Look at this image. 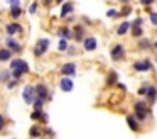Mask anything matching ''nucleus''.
I'll list each match as a JSON object with an SVG mask.
<instances>
[{"instance_id":"ddd939ff","label":"nucleus","mask_w":157,"mask_h":139,"mask_svg":"<svg viewBox=\"0 0 157 139\" xmlns=\"http://www.w3.org/2000/svg\"><path fill=\"white\" fill-rule=\"evenodd\" d=\"M73 10H75V5H73V2H66V3H63L59 15H61V17H68L69 14L73 12Z\"/></svg>"},{"instance_id":"6e6552de","label":"nucleus","mask_w":157,"mask_h":139,"mask_svg":"<svg viewBox=\"0 0 157 139\" xmlns=\"http://www.w3.org/2000/svg\"><path fill=\"white\" fill-rule=\"evenodd\" d=\"M59 87H61L63 92H71L73 88H75V83H73V80L69 76H64V78H61V81H59Z\"/></svg>"},{"instance_id":"2f4dec72","label":"nucleus","mask_w":157,"mask_h":139,"mask_svg":"<svg viewBox=\"0 0 157 139\" xmlns=\"http://www.w3.org/2000/svg\"><path fill=\"white\" fill-rule=\"evenodd\" d=\"M12 7H21V0H7Z\"/></svg>"},{"instance_id":"4c0bfd02","label":"nucleus","mask_w":157,"mask_h":139,"mask_svg":"<svg viewBox=\"0 0 157 139\" xmlns=\"http://www.w3.org/2000/svg\"><path fill=\"white\" fill-rule=\"evenodd\" d=\"M44 134H48V136H54V131H52V129H48V131H46Z\"/></svg>"},{"instance_id":"ea45409f","label":"nucleus","mask_w":157,"mask_h":139,"mask_svg":"<svg viewBox=\"0 0 157 139\" xmlns=\"http://www.w3.org/2000/svg\"><path fill=\"white\" fill-rule=\"evenodd\" d=\"M44 3H48V5H49V3H51V0H44Z\"/></svg>"},{"instance_id":"473e14b6","label":"nucleus","mask_w":157,"mask_h":139,"mask_svg":"<svg viewBox=\"0 0 157 139\" xmlns=\"http://www.w3.org/2000/svg\"><path fill=\"white\" fill-rule=\"evenodd\" d=\"M150 20H152V24L157 26V14H150Z\"/></svg>"},{"instance_id":"2eb2a0df","label":"nucleus","mask_w":157,"mask_h":139,"mask_svg":"<svg viewBox=\"0 0 157 139\" xmlns=\"http://www.w3.org/2000/svg\"><path fill=\"white\" fill-rule=\"evenodd\" d=\"M137 121H139V119H137L135 115H128V117H127V124H128V127L132 129V131H139L140 125Z\"/></svg>"},{"instance_id":"c9c22d12","label":"nucleus","mask_w":157,"mask_h":139,"mask_svg":"<svg viewBox=\"0 0 157 139\" xmlns=\"http://www.w3.org/2000/svg\"><path fill=\"white\" fill-rule=\"evenodd\" d=\"M139 93H140V95H147V87H142V88L139 90Z\"/></svg>"},{"instance_id":"1a4fd4ad","label":"nucleus","mask_w":157,"mask_h":139,"mask_svg":"<svg viewBox=\"0 0 157 139\" xmlns=\"http://www.w3.org/2000/svg\"><path fill=\"white\" fill-rule=\"evenodd\" d=\"M150 68H152V63H150L149 59L135 61V63H133V70H135V71H147V70H150Z\"/></svg>"},{"instance_id":"e433bc0d","label":"nucleus","mask_w":157,"mask_h":139,"mask_svg":"<svg viewBox=\"0 0 157 139\" xmlns=\"http://www.w3.org/2000/svg\"><path fill=\"white\" fill-rule=\"evenodd\" d=\"M4 124H5V119L2 117V115H0V131H2V129H4Z\"/></svg>"},{"instance_id":"37998d69","label":"nucleus","mask_w":157,"mask_h":139,"mask_svg":"<svg viewBox=\"0 0 157 139\" xmlns=\"http://www.w3.org/2000/svg\"><path fill=\"white\" fill-rule=\"evenodd\" d=\"M58 2H63V0H58Z\"/></svg>"},{"instance_id":"b1692460","label":"nucleus","mask_w":157,"mask_h":139,"mask_svg":"<svg viewBox=\"0 0 157 139\" xmlns=\"http://www.w3.org/2000/svg\"><path fill=\"white\" fill-rule=\"evenodd\" d=\"M41 134H42V131L37 127V125H32V127H31V136H32V137H39Z\"/></svg>"},{"instance_id":"6ab92c4d","label":"nucleus","mask_w":157,"mask_h":139,"mask_svg":"<svg viewBox=\"0 0 157 139\" xmlns=\"http://www.w3.org/2000/svg\"><path fill=\"white\" fill-rule=\"evenodd\" d=\"M58 36H59V39H71L73 32L68 29V27H61V29L58 31Z\"/></svg>"},{"instance_id":"5701e85b","label":"nucleus","mask_w":157,"mask_h":139,"mask_svg":"<svg viewBox=\"0 0 157 139\" xmlns=\"http://www.w3.org/2000/svg\"><path fill=\"white\" fill-rule=\"evenodd\" d=\"M42 105H44V100L37 97L34 100V104H32V107H34V110H42Z\"/></svg>"},{"instance_id":"f03ea898","label":"nucleus","mask_w":157,"mask_h":139,"mask_svg":"<svg viewBox=\"0 0 157 139\" xmlns=\"http://www.w3.org/2000/svg\"><path fill=\"white\" fill-rule=\"evenodd\" d=\"M22 97H24V102L27 105H32L34 104V100L37 98V93H36V87H32V85H27V87L24 88V93H22Z\"/></svg>"},{"instance_id":"4468645a","label":"nucleus","mask_w":157,"mask_h":139,"mask_svg":"<svg viewBox=\"0 0 157 139\" xmlns=\"http://www.w3.org/2000/svg\"><path fill=\"white\" fill-rule=\"evenodd\" d=\"M85 29H83V26H75V29H73V39L75 41H81L85 39Z\"/></svg>"},{"instance_id":"a878e982","label":"nucleus","mask_w":157,"mask_h":139,"mask_svg":"<svg viewBox=\"0 0 157 139\" xmlns=\"http://www.w3.org/2000/svg\"><path fill=\"white\" fill-rule=\"evenodd\" d=\"M10 71H0V81H9L10 80Z\"/></svg>"},{"instance_id":"a211bd4d","label":"nucleus","mask_w":157,"mask_h":139,"mask_svg":"<svg viewBox=\"0 0 157 139\" xmlns=\"http://www.w3.org/2000/svg\"><path fill=\"white\" fill-rule=\"evenodd\" d=\"M5 29H7V34H9V36H14V34L21 32L22 27L19 26V24H15V22H14V24H9V26L5 27Z\"/></svg>"},{"instance_id":"f704fd0d","label":"nucleus","mask_w":157,"mask_h":139,"mask_svg":"<svg viewBox=\"0 0 157 139\" xmlns=\"http://www.w3.org/2000/svg\"><path fill=\"white\" fill-rule=\"evenodd\" d=\"M15 85H17V80H10V81H9V88H14Z\"/></svg>"},{"instance_id":"cd10ccee","label":"nucleus","mask_w":157,"mask_h":139,"mask_svg":"<svg viewBox=\"0 0 157 139\" xmlns=\"http://www.w3.org/2000/svg\"><path fill=\"white\" fill-rule=\"evenodd\" d=\"M130 12H132V7H130V5H125V7L122 9V12H120V15H128Z\"/></svg>"},{"instance_id":"39448f33","label":"nucleus","mask_w":157,"mask_h":139,"mask_svg":"<svg viewBox=\"0 0 157 139\" xmlns=\"http://www.w3.org/2000/svg\"><path fill=\"white\" fill-rule=\"evenodd\" d=\"M10 70H19V71H22V73H29V66L24 59H12Z\"/></svg>"},{"instance_id":"7c9ffc66","label":"nucleus","mask_w":157,"mask_h":139,"mask_svg":"<svg viewBox=\"0 0 157 139\" xmlns=\"http://www.w3.org/2000/svg\"><path fill=\"white\" fill-rule=\"evenodd\" d=\"M149 46H150V43H149L147 39H142V41H140V47H142V49H145V47H149Z\"/></svg>"},{"instance_id":"20e7f679","label":"nucleus","mask_w":157,"mask_h":139,"mask_svg":"<svg viewBox=\"0 0 157 139\" xmlns=\"http://www.w3.org/2000/svg\"><path fill=\"white\" fill-rule=\"evenodd\" d=\"M123 56H125V47H123L122 44H117V46L112 47V59L113 61L123 59Z\"/></svg>"},{"instance_id":"aec40b11","label":"nucleus","mask_w":157,"mask_h":139,"mask_svg":"<svg viewBox=\"0 0 157 139\" xmlns=\"http://www.w3.org/2000/svg\"><path fill=\"white\" fill-rule=\"evenodd\" d=\"M12 53L14 51L9 49V47H5V49H0V61H9L12 58Z\"/></svg>"},{"instance_id":"c756f323","label":"nucleus","mask_w":157,"mask_h":139,"mask_svg":"<svg viewBox=\"0 0 157 139\" xmlns=\"http://www.w3.org/2000/svg\"><path fill=\"white\" fill-rule=\"evenodd\" d=\"M36 10H37V3L32 2L31 5H29V14H36Z\"/></svg>"},{"instance_id":"7ed1b4c3","label":"nucleus","mask_w":157,"mask_h":139,"mask_svg":"<svg viewBox=\"0 0 157 139\" xmlns=\"http://www.w3.org/2000/svg\"><path fill=\"white\" fill-rule=\"evenodd\" d=\"M49 39H46V37H42V39H39L37 41V44H36V47H34V54L37 58H41L42 54L46 53V51H48V47H49Z\"/></svg>"},{"instance_id":"412c9836","label":"nucleus","mask_w":157,"mask_h":139,"mask_svg":"<svg viewBox=\"0 0 157 139\" xmlns=\"http://www.w3.org/2000/svg\"><path fill=\"white\" fill-rule=\"evenodd\" d=\"M147 98L150 102H154L157 98V88L155 87H147Z\"/></svg>"},{"instance_id":"f8f14e48","label":"nucleus","mask_w":157,"mask_h":139,"mask_svg":"<svg viewBox=\"0 0 157 139\" xmlns=\"http://www.w3.org/2000/svg\"><path fill=\"white\" fill-rule=\"evenodd\" d=\"M83 46H85L86 51H95L96 49V39L95 37H85V41H83Z\"/></svg>"},{"instance_id":"79ce46f5","label":"nucleus","mask_w":157,"mask_h":139,"mask_svg":"<svg viewBox=\"0 0 157 139\" xmlns=\"http://www.w3.org/2000/svg\"><path fill=\"white\" fill-rule=\"evenodd\" d=\"M120 2H127V0H120Z\"/></svg>"},{"instance_id":"58836bf2","label":"nucleus","mask_w":157,"mask_h":139,"mask_svg":"<svg viewBox=\"0 0 157 139\" xmlns=\"http://www.w3.org/2000/svg\"><path fill=\"white\" fill-rule=\"evenodd\" d=\"M75 53H76L75 47H68V54H75Z\"/></svg>"},{"instance_id":"c85d7f7f","label":"nucleus","mask_w":157,"mask_h":139,"mask_svg":"<svg viewBox=\"0 0 157 139\" xmlns=\"http://www.w3.org/2000/svg\"><path fill=\"white\" fill-rule=\"evenodd\" d=\"M117 15H120V12L115 9H110L108 12H106V17H117Z\"/></svg>"},{"instance_id":"4be33fe9","label":"nucleus","mask_w":157,"mask_h":139,"mask_svg":"<svg viewBox=\"0 0 157 139\" xmlns=\"http://www.w3.org/2000/svg\"><path fill=\"white\" fill-rule=\"evenodd\" d=\"M21 15H22V9H21V7H12V10H10V17H12V19H19Z\"/></svg>"},{"instance_id":"393cba45","label":"nucleus","mask_w":157,"mask_h":139,"mask_svg":"<svg viewBox=\"0 0 157 139\" xmlns=\"http://www.w3.org/2000/svg\"><path fill=\"white\" fill-rule=\"evenodd\" d=\"M58 49H61V51H68V39H59V43H58Z\"/></svg>"},{"instance_id":"9d476101","label":"nucleus","mask_w":157,"mask_h":139,"mask_svg":"<svg viewBox=\"0 0 157 139\" xmlns=\"http://www.w3.org/2000/svg\"><path fill=\"white\" fill-rule=\"evenodd\" d=\"M61 73L64 75V76H73V75L76 73V64L73 63H66L61 66Z\"/></svg>"},{"instance_id":"f3484780","label":"nucleus","mask_w":157,"mask_h":139,"mask_svg":"<svg viewBox=\"0 0 157 139\" xmlns=\"http://www.w3.org/2000/svg\"><path fill=\"white\" fill-rule=\"evenodd\" d=\"M32 117V121H39V119H41V122H48V114H44V112L42 110H34V114L31 115Z\"/></svg>"},{"instance_id":"72a5a7b5","label":"nucleus","mask_w":157,"mask_h":139,"mask_svg":"<svg viewBox=\"0 0 157 139\" xmlns=\"http://www.w3.org/2000/svg\"><path fill=\"white\" fill-rule=\"evenodd\" d=\"M140 3H142V5H150V3H154V0H140Z\"/></svg>"},{"instance_id":"dca6fc26","label":"nucleus","mask_w":157,"mask_h":139,"mask_svg":"<svg viewBox=\"0 0 157 139\" xmlns=\"http://www.w3.org/2000/svg\"><path fill=\"white\" fill-rule=\"evenodd\" d=\"M130 29H132V24L130 22H122L118 26V29H117V34H118V36H123V34H127Z\"/></svg>"},{"instance_id":"9b49d317","label":"nucleus","mask_w":157,"mask_h":139,"mask_svg":"<svg viewBox=\"0 0 157 139\" xmlns=\"http://www.w3.org/2000/svg\"><path fill=\"white\" fill-rule=\"evenodd\" d=\"M5 44H7V47H9V49H12L14 53H19V51L22 49L21 44H19L15 39H12V37H7V39H5Z\"/></svg>"},{"instance_id":"f257e3e1","label":"nucleus","mask_w":157,"mask_h":139,"mask_svg":"<svg viewBox=\"0 0 157 139\" xmlns=\"http://www.w3.org/2000/svg\"><path fill=\"white\" fill-rule=\"evenodd\" d=\"M133 108H135V117L139 119V121H145L147 114H149V107H147L145 102H135V105H133Z\"/></svg>"},{"instance_id":"a19ab883","label":"nucleus","mask_w":157,"mask_h":139,"mask_svg":"<svg viewBox=\"0 0 157 139\" xmlns=\"http://www.w3.org/2000/svg\"><path fill=\"white\" fill-rule=\"evenodd\" d=\"M154 47H155V49H157V41H155V43H154Z\"/></svg>"},{"instance_id":"0eeeda50","label":"nucleus","mask_w":157,"mask_h":139,"mask_svg":"<svg viewBox=\"0 0 157 139\" xmlns=\"http://www.w3.org/2000/svg\"><path fill=\"white\" fill-rule=\"evenodd\" d=\"M132 36L133 37H140L142 36V19H135L132 22Z\"/></svg>"},{"instance_id":"bb28decb","label":"nucleus","mask_w":157,"mask_h":139,"mask_svg":"<svg viewBox=\"0 0 157 139\" xmlns=\"http://www.w3.org/2000/svg\"><path fill=\"white\" fill-rule=\"evenodd\" d=\"M115 81H117V73H110V75H108V80H106V83L112 85V83H115Z\"/></svg>"},{"instance_id":"423d86ee","label":"nucleus","mask_w":157,"mask_h":139,"mask_svg":"<svg viewBox=\"0 0 157 139\" xmlns=\"http://www.w3.org/2000/svg\"><path fill=\"white\" fill-rule=\"evenodd\" d=\"M36 93H37V97L39 98H42V100H48L51 95H49V88L46 87L44 83H39V85H36Z\"/></svg>"}]
</instances>
